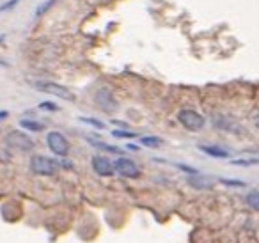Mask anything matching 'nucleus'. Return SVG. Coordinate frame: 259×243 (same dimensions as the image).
<instances>
[{
  "instance_id": "1",
  "label": "nucleus",
  "mask_w": 259,
  "mask_h": 243,
  "mask_svg": "<svg viewBox=\"0 0 259 243\" xmlns=\"http://www.w3.org/2000/svg\"><path fill=\"white\" fill-rule=\"evenodd\" d=\"M61 164L54 158H48V156H43V154H34L30 158V171L34 174H39V176H52L59 171Z\"/></svg>"
},
{
  "instance_id": "2",
  "label": "nucleus",
  "mask_w": 259,
  "mask_h": 243,
  "mask_svg": "<svg viewBox=\"0 0 259 243\" xmlns=\"http://www.w3.org/2000/svg\"><path fill=\"white\" fill-rule=\"evenodd\" d=\"M178 121L188 130V132H199V130L204 128L206 119L202 117L199 112L192 110V108H185L178 114Z\"/></svg>"
},
{
  "instance_id": "3",
  "label": "nucleus",
  "mask_w": 259,
  "mask_h": 243,
  "mask_svg": "<svg viewBox=\"0 0 259 243\" xmlns=\"http://www.w3.org/2000/svg\"><path fill=\"white\" fill-rule=\"evenodd\" d=\"M6 144H8L11 149L22 151V153H27V151H32L34 149V140L30 139L27 133L18 132V130L8 133V137H6Z\"/></svg>"
},
{
  "instance_id": "4",
  "label": "nucleus",
  "mask_w": 259,
  "mask_h": 243,
  "mask_svg": "<svg viewBox=\"0 0 259 243\" xmlns=\"http://www.w3.org/2000/svg\"><path fill=\"white\" fill-rule=\"evenodd\" d=\"M114 169H115V172H117V174L122 176V178H128V179L141 178V169H139V165L135 164L132 158L119 156L117 160L114 161Z\"/></svg>"
},
{
  "instance_id": "5",
  "label": "nucleus",
  "mask_w": 259,
  "mask_h": 243,
  "mask_svg": "<svg viewBox=\"0 0 259 243\" xmlns=\"http://www.w3.org/2000/svg\"><path fill=\"white\" fill-rule=\"evenodd\" d=\"M47 144L50 151L57 156H68L69 153V142L61 132H50L47 135Z\"/></svg>"
},
{
  "instance_id": "6",
  "label": "nucleus",
  "mask_w": 259,
  "mask_h": 243,
  "mask_svg": "<svg viewBox=\"0 0 259 243\" xmlns=\"http://www.w3.org/2000/svg\"><path fill=\"white\" fill-rule=\"evenodd\" d=\"M37 89L43 91V93L48 94H54L57 98H62V100H69L73 101L75 100V94L68 89V87L61 86V84H55V82H37Z\"/></svg>"
},
{
  "instance_id": "7",
  "label": "nucleus",
  "mask_w": 259,
  "mask_h": 243,
  "mask_svg": "<svg viewBox=\"0 0 259 243\" xmlns=\"http://www.w3.org/2000/svg\"><path fill=\"white\" fill-rule=\"evenodd\" d=\"M96 105L101 108L103 112H107V114H112V112L117 110V101H115L114 94H112L110 89H100L96 93Z\"/></svg>"
},
{
  "instance_id": "8",
  "label": "nucleus",
  "mask_w": 259,
  "mask_h": 243,
  "mask_svg": "<svg viewBox=\"0 0 259 243\" xmlns=\"http://www.w3.org/2000/svg\"><path fill=\"white\" fill-rule=\"evenodd\" d=\"M93 169H94V172H96L98 176H103V178L114 176V172H115L114 164H112L107 156H101V154L93 156Z\"/></svg>"
},
{
  "instance_id": "9",
  "label": "nucleus",
  "mask_w": 259,
  "mask_h": 243,
  "mask_svg": "<svg viewBox=\"0 0 259 243\" xmlns=\"http://www.w3.org/2000/svg\"><path fill=\"white\" fill-rule=\"evenodd\" d=\"M213 123H215V126L220 130H227V132H241L240 125L234 123L231 117H226V115H217Z\"/></svg>"
},
{
  "instance_id": "10",
  "label": "nucleus",
  "mask_w": 259,
  "mask_h": 243,
  "mask_svg": "<svg viewBox=\"0 0 259 243\" xmlns=\"http://www.w3.org/2000/svg\"><path fill=\"white\" fill-rule=\"evenodd\" d=\"M188 183H190L192 186H195V188H201V190H208L213 186L211 179L201 174H195V176H192V178H188Z\"/></svg>"
},
{
  "instance_id": "11",
  "label": "nucleus",
  "mask_w": 259,
  "mask_h": 243,
  "mask_svg": "<svg viewBox=\"0 0 259 243\" xmlns=\"http://www.w3.org/2000/svg\"><path fill=\"white\" fill-rule=\"evenodd\" d=\"M199 149L202 151V153H206V154H209V156H213V158H227L229 156V153H227L226 149H222V147H219V146H199Z\"/></svg>"
},
{
  "instance_id": "12",
  "label": "nucleus",
  "mask_w": 259,
  "mask_h": 243,
  "mask_svg": "<svg viewBox=\"0 0 259 243\" xmlns=\"http://www.w3.org/2000/svg\"><path fill=\"white\" fill-rule=\"evenodd\" d=\"M20 126L25 128L27 132H43L45 126L41 123H36V121H30V119H22L20 121Z\"/></svg>"
},
{
  "instance_id": "13",
  "label": "nucleus",
  "mask_w": 259,
  "mask_h": 243,
  "mask_svg": "<svg viewBox=\"0 0 259 243\" xmlns=\"http://www.w3.org/2000/svg\"><path fill=\"white\" fill-rule=\"evenodd\" d=\"M141 144L146 147H160L163 144V140L160 137H142Z\"/></svg>"
},
{
  "instance_id": "14",
  "label": "nucleus",
  "mask_w": 259,
  "mask_h": 243,
  "mask_svg": "<svg viewBox=\"0 0 259 243\" xmlns=\"http://www.w3.org/2000/svg\"><path fill=\"white\" fill-rule=\"evenodd\" d=\"M89 142L93 144L94 147H100V149H103V151H108V153H115V154H121V153H122V151L119 149V147L108 146V144H105V142H98V140H93V139H89Z\"/></svg>"
},
{
  "instance_id": "15",
  "label": "nucleus",
  "mask_w": 259,
  "mask_h": 243,
  "mask_svg": "<svg viewBox=\"0 0 259 243\" xmlns=\"http://www.w3.org/2000/svg\"><path fill=\"white\" fill-rule=\"evenodd\" d=\"M245 200H247V204L252 208V210L259 211V192H252V193H248V195L245 197Z\"/></svg>"
},
{
  "instance_id": "16",
  "label": "nucleus",
  "mask_w": 259,
  "mask_h": 243,
  "mask_svg": "<svg viewBox=\"0 0 259 243\" xmlns=\"http://www.w3.org/2000/svg\"><path fill=\"white\" fill-rule=\"evenodd\" d=\"M80 121L82 123H85V125H91V126H94V128H98V130H103L105 128V125L101 121H98V119H93V117H80Z\"/></svg>"
},
{
  "instance_id": "17",
  "label": "nucleus",
  "mask_w": 259,
  "mask_h": 243,
  "mask_svg": "<svg viewBox=\"0 0 259 243\" xmlns=\"http://www.w3.org/2000/svg\"><path fill=\"white\" fill-rule=\"evenodd\" d=\"M54 4H55V0H47V2H45L43 6H39V8H37V11H36V16H37V18H39L41 15H45V13H47L48 9H50Z\"/></svg>"
},
{
  "instance_id": "18",
  "label": "nucleus",
  "mask_w": 259,
  "mask_h": 243,
  "mask_svg": "<svg viewBox=\"0 0 259 243\" xmlns=\"http://www.w3.org/2000/svg\"><path fill=\"white\" fill-rule=\"evenodd\" d=\"M112 135L119 137V139H134V137H137L134 132H124V130H115V132H112Z\"/></svg>"
},
{
  "instance_id": "19",
  "label": "nucleus",
  "mask_w": 259,
  "mask_h": 243,
  "mask_svg": "<svg viewBox=\"0 0 259 243\" xmlns=\"http://www.w3.org/2000/svg\"><path fill=\"white\" fill-rule=\"evenodd\" d=\"M39 108L41 110H52V112H57L59 110V107L55 103H50V101H45V103H41L39 105Z\"/></svg>"
},
{
  "instance_id": "20",
  "label": "nucleus",
  "mask_w": 259,
  "mask_h": 243,
  "mask_svg": "<svg viewBox=\"0 0 259 243\" xmlns=\"http://www.w3.org/2000/svg\"><path fill=\"white\" fill-rule=\"evenodd\" d=\"M20 0H8L4 6H0V13H4V11H9V9H13L16 4H18Z\"/></svg>"
},
{
  "instance_id": "21",
  "label": "nucleus",
  "mask_w": 259,
  "mask_h": 243,
  "mask_svg": "<svg viewBox=\"0 0 259 243\" xmlns=\"http://www.w3.org/2000/svg\"><path fill=\"white\" fill-rule=\"evenodd\" d=\"M224 185H229V186H245L243 181H238V179H220Z\"/></svg>"
},
{
  "instance_id": "22",
  "label": "nucleus",
  "mask_w": 259,
  "mask_h": 243,
  "mask_svg": "<svg viewBox=\"0 0 259 243\" xmlns=\"http://www.w3.org/2000/svg\"><path fill=\"white\" fill-rule=\"evenodd\" d=\"M234 165H254L257 164V160H233Z\"/></svg>"
},
{
  "instance_id": "23",
  "label": "nucleus",
  "mask_w": 259,
  "mask_h": 243,
  "mask_svg": "<svg viewBox=\"0 0 259 243\" xmlns=\"http://www.w3.org/2000/svg\"><path fill=\"white\" fill-rule=\"evenodd\" d=\"M6 117H8V112L2 110V112H0V121H2V119H6Z\"/></svg>"
},
{
  "instance_id": "24",
  "label": "nucleus",
  "mask_w": 259,
  "mask_h": 243,
  "mask_svg": "<svg viewBox=\"0 0 259 243\" xmlns=\"http://www.w3.org/2000/svg\"><path fill=\"white\" fill-rule=\"evenodd\" d=\"M255 126H257V128H259V114L255 115Z\"/></svg>"
}]
</instances>
